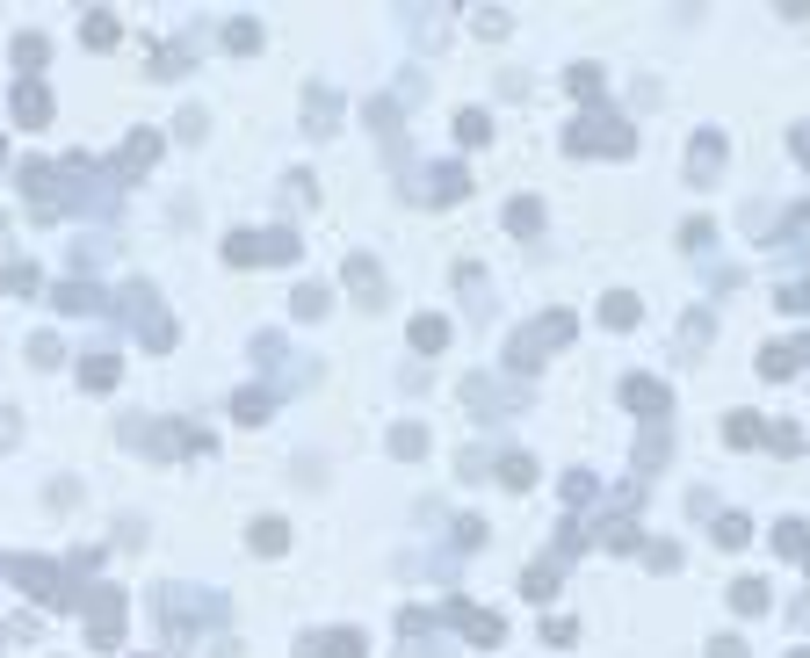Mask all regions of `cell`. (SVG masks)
<instances>
[{"mask_svg":"<svg viewBox=\"0 0 810 658\" xmlns=\"http://www.w3.org/2000/svg\"><path fill=\"white\" fill-rule=\"evenodd\" d=\"M0 572H8V579H15L37 608H58V615H66V608H80V601H87V586L66 572V564H51V557H8Z\"/></svg>","mask_w":810,"mask_h":658,"instance_id":"1","label":"cell"},{"mask_svg":"<svg viewBox=\"0 0 810 658\" xmlns=\"http://www.w3.org/2000/svg\"><path fill=\"white\" fill-rule=\"evenodd\" d=\"M565 152H579V160H622V152H637V123H622L608 109H586L565 131Z\"/></svg>","mask_w":810,"mask_h":658,"instance_id":"2","label":"cell"},{"mask_svg":"<svg viewBox=\"0 0 810 658\" xmlns=\"http://www.w3.org/2000/svg\"><path fill=\"white\" fill-rule=\"evenodd\" d=\"M572 333H579V319H572V311H543L536 326H521V333L507 340V369H514V376H528V369H536L550 348H565Z\"/></svg>","mask_w":810,"mask_h":658,"instance_id":"3","label":"cell"},{"mask_svg":"<svg viewBox=\"0 0 810 658\" xmlns=\"http://www.w3.org/2000/svg\"><path fill=\"white\" fill-rule=\"evenodd\" d=\"M304 254V239L297 232H232L225 239V268H275V261H297Z\"/></svg>","mask_w":810,"mask_h":658,"instance_id":"4","label":"cell"},{"mask_svg":"<svg viewBox=\"0 0 810 658\" xmlns=\"http://www.w3.org/2000/svg\"><path fill=\"white\" fill-rule=\"evenodd\" d=\"M80 615H87V644H95V651H116V644H123V622H131V608H123V586H87Z\"/></svg>","mask_w":810,"mask_h":658,"instance_id":"5","label":"cell"},{"mask_svg":"<svg viewBox=\"0 0 810 658\" xmlns=\"http://www.w3.org/2000/svg\"><path fill=\"white\" fill-rule=\"evenodd\" d=\"M116 311H123V319H131V326L145 333V348H174V319L160 311V297H152L145 282H131V290L116 297Z\"/></svg>","mask_w":810,"mask_h":658,"instance_id":"6","label":"cell"},{"mask_svg":"<svg viewBox=\"0 0 810 658\" xmlns=\"http://www.w3.org/2000/svg\"><path fill=\"white\" fill-rule=\"evenodd\" d=\"M442 622H449V630H456V637H471V651H500V644H507V622H500V615H492V608H471V601H449V608H442Z\"/></svg>","mask_w":810,"mask_h":658,"instance_id":"7","label":"cell"},{"mask_svg":"<svg viewBox=\"0 0 810 658\" xmlns=\"http://www.w3.org/2000/svg\"><path fill=\"white\" fill-rule=\"evenodd\" d=\"M196 615H225V608L203 601V593H189V586H160V622H167V637H174V644L196 630Z\"/></svg>","mask_w":810,"mask_h":658,"instance_id":"8","label":"cell"},{"mask_svg":"<svg viewBox=\"0 0 810 658\" xmlns=\"http://www.w3.org/2000/svg\"><path fill=\"white\" fill-rule=\"evenodd\" d=\"M160 145H167V138H160V131H152V123H138V131H131V138H123V152H116V160H109V181H116V188H123V181H138V174H145L152 160H160Z\"/></svg>","mask_w":810,"mask_h":658,"instance_id":"9","label":"cell"},{"mask_svg":"<svg viewBox=\"0 0 810 658\" xmlns=\"http://www.w3.org/2000/svg\"><path fill=\"white\" fill-rule=\"evenodd\" d=\"M622 405H630L644 427H666V413H673V398H666L659 376H630V384H622Z\"/></svg>","mask_w":810,"mask_h":658,"instance_id":"10","label":"cell"},{"mask_svg":"<svg viewBox=\"0 0 810 658\" xmlns=\"http://www.w3.org/2000/svg\"><path fill=\"white\" fill-rule=\"evenodd\" d=\"M8 116H15V123H29V131H44V123H51V87H44V80H15Z\"/></svg>","mask_w":810,"mask_h":658,"instance_id":"11","label":"cell"},{"mask_svg":"<svg viewBox=\"0 0 810 658\" xmlns=\"http://www.w3.org/2000/svg\"><path fill=\"white\" fill-rule=\"evenodd\" d=\"M297 658H362V630H311Z\"/></svg>","mask_w":810,"mask_h":658,"instance_id":"12","label":"cell"},{"mask_svg":"<svg viewBox=\"0 0 810 658\" xmlns=\"http://www.w3.org/2000/svg\"><path fill=\"white\" fill-rule=\"evenodd\" d=\"M340 282H348L362 304H384V268L369 261V254H348V261H340Z\"/></svg>","mask_w":810,"mask_h":658,"instance_id":"13","label":"cell"},{"mask_svg":"<svg viewBox=\"0 0 810 658\" xmlns=\"http://www.w3.org/2000/svg\"><path fill=\"white\" fill-rule=\"evenodd\" d=\"M688 174H695L702 188L724 174V138H716V131H695V138H688Z\"/></svg>","mask_w":810,"mask_h":658,"instance_id":"14","label":"cell"},{"mask_svg":"<svg viewBox=\"0 0 810 658\" xmlns=\"http://www.w3.org/2000/svg\"><path fill=\"white\" fill-rule=\"evenodd\" d=\"M116 376H123V355H116V348H87V355H80V384H87V391H116Z\"/></svg>","mask_w":810,"mask_h":658,"instance_id":"15","label":"cell"},{"mask_svg":"<svg viewBox=\"0 0 810 658\" xmlns=\"http://www.w3.org/2000/svg\"><path fill=\"white\" fill-rule=\"evenodd\" d=\"M51 304L58 311H116V297H102L95 282H51Z\"/></svg>","mask_w":810,"mask_h":658,"instance_id":"16","label":"cell"},{"mask_svg":"<svg viewBox=\"0 0 810 658\" xmlns=\"http://www.w3.org/2000/svg\"><path fill=\"white\" fill-rule=\"evenodd\" d=\"M405 340H413V355H442L449 348V319L442 311H420V319L405 326Z\"/></svg>","mask_w":810,"mask_h":658,"instance_id":"17","label":"cell"},{"mask_svg":"<svg viewBox=\"0 0 810 658\" xmlns=\"http://www.w3.org/2000/svg\"><path fill=\"white\" fill-rule=\"evenodd\" d=\"M803 355H810V340H774V348L760 355V376H774V384H782V376L803 369Z\"/></svg>","mask_w":810,"mask_h":658,"instance_id":"18","label":"cell"},{"mask_svg":"<svg viewBox=\"0 0 810 658\" xmlns=\"http://www.w3.org/2000/svg\"><path fill=\"white\" fill-rule=\"evenodd\" d=\"M637 319H644V297H630V290H608V297H601V326H608V333H630Z\"/></svg>","mask_w":810,"mask_h":658,"instance_id":"19","label":"cell"},{"mask_svg":"<svg viewBox=\"0 0 810 658\" xmlns=\"http://www.w3.org/2000/svg\"><path fill=\"white\" fill-rule=\"evenodd\" d=\"M420 196H427V203H456V196H471V174H463V167H427Z\"/></svg>","mask_w":810,"mask_h":658,"instance_id":"20","label":"cell"},{"mask_svg":"<svg viewBox=\"0 0 810 658\" xmlns=\"http://www.w3.org/2000/svg\"><path fill=\"white\" fill-rule=\"evenodd\" d=\"M246 543H254L261 557H283V550H290V521H283V514H261L254 528H246Z\"/></svg>","mask_w":810,"mask_h":658,"instance_id":"21","label":"cell"},{"mask_svg":"<svg viewBox=\"0 0 810 658\" xmlns=\"http://www.w3.org/2000/svg\"><path fill=\"white\" fill-rule=\"evenodd\" d=\"M333 123H340V102H333L326 87H311V102H304V131H311V138H333Z\"/></svg>","mask_w":810,"mask_h":658,"instance_id":"22","label":"cell"},{"mask_svg":"<svg viewBox=\"0 0 810 658\" xmlns=\"http://www.w3.org/2000/svg\"><path fill=\"white\" fill-rule=\"evenodd\" d=\"M80 37H87V44H95V51H109V44L123 37V22H116L109 8H87V15H80Z\"/></svg>","mask_w":810,"mask_h":658,"instance_id":"23","label":"cell"},{"mask_svg":"<svg viewBox=\"0 0 810 658\" xmlns=\"http://www.w3.org/2000/svg\"><path fill=\"white\" fill-rule=\"evenodd\" d=\"M15 66H22V80H37V73L51 66V44L37 37V29H29V37H15Z\"/></svg>","mask_w":810,"mask_h":658,"instance_id":"24","label":"cell"},{"mask_svg":"<svg viewBox=\"0 0 810 658\" xmlns=\"http://www.w3.org/2000/svg\"><path fill=\"white\" fill-rule=\"evenodd\" d=\"M268 413H275L268 391H232V420H239V427H261Z\"/></svg>","mask_w":810,"mask_h":658,"instance_id":"25","label":"cell"},{"mask_svg":"<svg viewBox=\"0 0 810 658\" xmlns=\"http://www.w3.org/2000/svg\"><path fill=\"white\" fill-rule=\"evenodd\" d=\"M391 456H398V463L427 456V427H420V420H398V427H391Z\"/></svg>","mask_w":810,"mask_h":658,"instance_id":"26","label":"cell"},{"mask_svg":"<svg viewBox=\"0 0 810 658\" xmlns=\"http://www.w3.org/2000/svg\"><path fill=\"white\" fill-rule=\"evenodd\" d=\"M225 51H239V58L261 51V22H254V15H232V22H225Z\"/></svg>","mask_w":810,"mask_h":658,"instance_id":"27","label":"cell"},{"mask_svg":"<svg viewBox=\"0 0 810 658\" xmlns=\"http://www.w3.org/2000/svg\"><path fill=\"white\" fill-rule=\"evenodd\" d=\"M507 232H521V239L543 232V203H536V196H514V203H507Z\"/></svg>","mask_w":810,"mask_h":658,"instance_id":"28","label":"cell"},{"mask_svg":"<svg viewBox=\"0 0 810 658\" xmlns=\"http://www.w3.org/2000/svg\"><path fill=\"white\" fill-rule=\"evenodd\" d=\"M774 550L803 564V557H810V528H803V521H774Z\"/></svg>","mask_w":810,"mask_h":658,"instance_id":"29","label":"cell"},{"mask_svg":"<svg viewBox=\"0 0 810 658\" xmlns=\"http://www.w3.org/2000/svg\"><path fill=\"white\" fill-rule=\"evenodd\" d=\"M731 608L738 615H767V586L760 579H731Z\"/></svg>","mask_w":810,"mask_h":658,"instance_id":"30","label":"cell"},{"mask_svg":"<svg viewBox=\"0 0 810 658\" xmlns=\"http://www.w3.org/2000/svg\"><path fill=\"white\" fill-rule=\"evenodd\" d=\"M500 485H507V492H528V485H536V456H500Z\"/></svg>","mask_w":810,"mask_h":658,"instance_id":"31","label":"cell"},{"mask_svg":"<svg viewBox=\"0 0 810 658\" xmlns=\"http://www.w3.org/2000/svg\"><path fill=\"white\" fill-rule=\"evenodd\" d=\"M152 73H160V80H181V73H189V44H160V51H152Z\"/></svg>","mask_w":810,"mask_h":658,"instance_id":"32","label":"cell"},{"mask_svg":"<svg viewBox=\"0 0 810 658\" xmlns=\"http://www.w3.org/2000/svg\"><path fill=\"white\" fill-rule=\"evenodd\" d=\"M290 311H297V319H326V290H319V282H297V290H290Z\"/></svg>","mask_w":810,"mask_h":658,"instance_id":"33","label":"cell"},{"mask_svg":"<svg viewBox=\"0 0 810 658\" xmlns=\"http://www.w3.org/2000/svg\"><path fill=\"white\" fill-rule=\"evenodd\" d=\"M716 543H724V550H745V543H753V521H745V514H716Z\"/></svg>","mask_w":810,"mask_h":658,"instance_id":"34","label":"cell"},{"mask_svg":"<svg viewBox=\"0 0 810 658\" xmlns=\"http://www.w3.org/2000/svg\"><path fill=\"white\" fill-rule=\"evenodd\" d=\"M521 593H528V601H550V593H557V564H528V572H521Z\"/></svg>","mask_w":810,"mask_h":658,"instance_id":"35","label":"cell"},{"mask_svg":"<svg viewBox=\"0 0 810 658\" xmlns=\"http://www.w3.org/2000/svg\"><path fill=\"white\" fill-rule=\"evenodd\" d=\"M485 138H492V116L485 109H463L456 116V145H485Z\"/></svg>","mask_w":810,"mask_h":658,"instance_id":"36","label":"cell"},{"mask_svg":"<svg viewBox=\"0 0 810 658\" xmlns=\"http://www.w3.org/2000/svg\"><path fill=\"white\" fill-rule=\"evenodd\" d=\"M760 434H767V427H760L753 413H731V420H724V442H731V449H753Z\"/></svg>","mask_w":810,"mask_h":658,"instance_id":"37","label":"cell"},{"mask_svg":"<svg viewBox=\"0 0 810 658\" xmlns=\"http://www.w3.org/2000/svg\"><path fill=\"white\" fill-rule=\"evenodd\" d=\"M782 246H810V196L782 217Z\"/></svg>","mask_w":810,"mask_h":658,"instance_id":"38","label":"cell"},{"mask_svg":"<svg viewBox=\"0 0 810 658\" xmlns=\"http://www.w3.org/2000/svg\"><path fill=\"white\" fill-rule=\"evenodd\" d=\"M666 463V427H644V442H637V470H659Z\"/></svg>","mask_w":810,"mask_h":658,"instance_id":"39","label":"cell"},{"mask_svg":"<svg viewBox=\"0 0 810 658\" xmlns=\"http://www.w3.org/2000/svg\"><path fill=\"white\" fill-rule=\"evenodd\" d=\"M601 528H608V536H601L608 550H637V543H644V528H637V521H622V514H615V521H601Z\"/></svg>","mask_w":810,"mask_h":658,"instance_id":"40","label":"cell"},{"mask_svg":"<svg viewBox=\"0 0 810 658\" xmlns=\"http://www.w3.org/2000/svg\"><path fill=\"white\" fill-rule=\"evenodd\" d=\"M709 333H716L709 311H688V319H680V340H688V348H709Z\"/></svg>","mask_w":810,"mask_h":658,"instance_id":"41","label":"cell"},{"mask_svg":"<svg viewBox=\"0 0 810 658\" xmlns=\"http://www.w3.org/2000/svg\"><path fill=\"white\" fill-rule=\"evenodd\" d=\"M572 637H579V622H572V615H550V622H543V644L572 651Z\"/></svg>","mask_w":810,"mask_h":658,"instance_id":"42","label":"cell"},{"mask_svg":"<svg viewBox=\"0 0 810 658\" xmlns=\"http://www.w3.org/2000/svg\"><path fill=\"white\" fill-rule=\"evenodd\" d=\"M565 80H572V94H579V102H594V94H601V66H572Z\"/></svg>","mask_w":810,"mask_h":658,"instance_id":"43","label":"cell"},{"mask_svg":"<svg viewBox=\"0 0 810 658\" xmlns=\"http://www.w3.org/2000/svg\"><path fill=\"white\" fill-rule=\"evenodd\" d=\"M782 311H796V319H803V311H810V275H796V282H782Z\"/></svg>","mask_w":810,"mask_h":658,"instance_id":"44","label":"cell"},{"mask_svg":"<svg viewBox=\"0 0 810 658\" xmlns=\"http://www.w3.org/2000/svg\"><path fill=\"white\" fill-rule=\"evenodd\" d=\"M680 239H688V246H695V254H709V239H716V225H709V217H688V225H680Z\"/></svg>","mask_w":810,"mask_h":658,"instance_id":"45","label":"cell"},{"mask_svg":"<svg viewBox=\"0 0 810 658\" xmlns=\"http://www.w3.org/2000/svg\"><path fill=\"white\" fill-rule=\"evenodd\" d=\"M8 290H15V297H37V268L15 261V268H8Z\"/></svg>","mask_w":810,"mask_h":658,"instance_id":"46","label":"cell"},{"mask_svg":"<svg viewBox=\"0 0 810 658\" xmlns=\"http://www.w3.org/2000/svg\"><path fill=\"white\" fill-rule=\"evenodd\" d=\"M58 355H66V348H58V340H51V333H37V340H29V362H37V369H51Z\"/></svg>","mask_w":810,"mask_h":658,"instance_id":"47","label":"cell"},{"mask_svg":"<svg viewBox=\"0 0 810 658\" xmlns=\"http://www.w3.org/2000/svg\"><path fill=\"white\" fill-rule=\"evenodd\" d=\"M644 557H651V572H673V564H680V550H673V543H651Z\"/></svg>","mask_w":810,"mask_h":658,"instance_id":"48","label":"cell"},{"mask_svg":"<svg viewBox=\"0 0 810 658\" xmlns=\"http://www.w3.org/2000/svg\"><path fill=\"white\" fill-rule=\"evenodd\" d=\"M565 499H572V507H579V499H594V478H586V470H572V478H565Z\"/></svg>","mask_w":810,"mask_h":658,"instance_id":"49","label":"cell"},{"mask_svg":"<svg viewBox=\"0 0 810 658\" xmlns=\"http://www.w3.org/2000/svg\"><path fill=\"white\" fill-rule=\"evenodd\" d=\"M709 658H745V644H738V637L724 630V637H709Z\"/></svg>","mask_w":810,"mask_h":658,"instance_id":"50","label":"cell"},{"mask_svg":"<svg viewBox=\"0 0 810 658\" xmlns=\"http://www.w3.org/2000/svg\"><path fill=\"white\" fill-rule=\"evenodd\" d=\"M789 145H796V160H803V167H810V123H803V131H796V138H789Z\"/></svg>","mask_w":810,"mask_h":658,"instance_id":"51","label":"cell"},{"mask_svg":"<svg viewBox=\"0 0 810 658\" xmlns=\"http://www.w3.org/2000/svg\"><path fill=\"white\" fill-rule=\"evenodd\" d=\"M0 167H8V138H0Z\"/></svg>","mask_w":810,"mask_h":658,"instance_id":"52","label":"cell"},{"mask_svg":"<svg viewBox=\"0 0 810 658\" xmlns=\"http://www.w3.org/2000/svg\"><path fill=\"white\" fill-rule=\"evenodd\" d=\"M789 658H810V651H789Z\"/></svg>","mask_w":810,"mask_h":658,"instance_id":"53","label":"cell"},{"mask_svg":"<svg viewBox=\"0 0 810 658\" xmlns=\"http://www.w3.org/2000/svg\"><path fill=\"white\" fill-rule=\"evenodd\" d=\"M0 239H8V225H0Z\"/></svg>","mask_w":810,"mask_h":658,"instance_id":"54","label":"cell"},{"mask_svg":"<svg viewBox=\"0 0 810 658\" xmlns=\"http://www.w3.org/2000/svg\"><path fill=\"white\" fill-rule=\"evenodd\" d=\"M803 572H810V557H803Z\"/></svg>","mask_w":810,"mask_h":658,"instance_id":"55","label":"cell"}]
</instances>
